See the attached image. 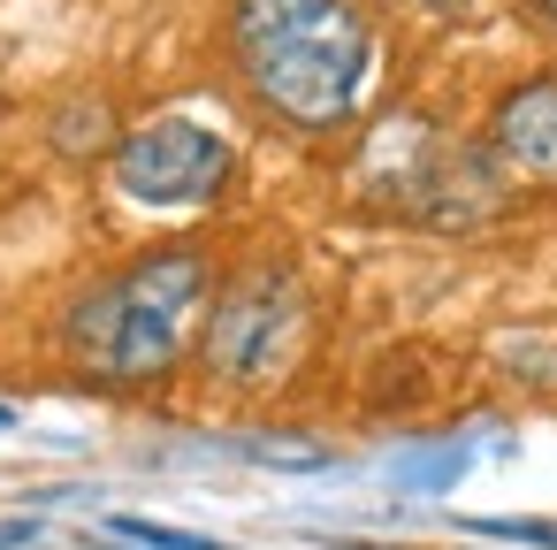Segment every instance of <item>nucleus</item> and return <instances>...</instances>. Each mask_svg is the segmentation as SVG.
<instances>
[{
  "label": "nucleus",
  "instance_id": "f257e3e1",
  "mask_svg": "<svg viewBox=\"0 0 557 550\" xmlns=\"http://www.w3.org/2000/svg\"><path fill=\"white\" fill-rule=\"evenodd\" d=\"M230 47L260 108H275L298 131L344 123L374 62V32L351 0H237Z\"/></svg>",
  "mask_w": 557,
  "mask_h": 550
},
{
  "label": "nucleus",
  "instance_id": "f03ea898",
  "mask_svg": "<svg viewBox=\"0 0 557 550\" xmlns=\"http://www.w3.org/2000/svg\"><path fill=\"white\" fill-rule=\"evenodd\" d=\"M207 298H214L207 253H191V245L146 253L123 276H108L100 291H85L70 306V329L62 337H70V352L92 375H108V382H153V375H169L184 359Z\"/></svg>",
  "mask_w": 557,
  "mask_h": 550
},
{
  "label": "nucleus",
  "instance_id": "7ed1b4c3",
  "mask_svg": "<svg viewBox=\"0 0 557 550\" xmlns=\"http://www.w3.org/2000/svg\"><path fill=\"white\" fill-rule=\"evenodd\" d=\"M298 329H306V306L290 268H245L207 314V367L230 382H260L290 359Z\"/></svg>",
  "mask_w": 557,
  "mask_h": 550
},
{
  "label": "nucleus",
  "instance_id": "20e7f679",
  "mask_svg": "<svg viewBox=\"0 0 557 550\" xmlns=\"http://www.w3.org/2000/svg\"><path fill=\"white\" fill-rule=\"evenodd\" d=\"M115 184L138 207H199L230 184V138L191 115H161L115 146Z\"/></svg>",
  "mask_w": 557,
  "mask_h": 550
},
{
  "label": "nucleus",
  "instance_id": "39448f33",
  "mask_svg": "<svg viewBox=\"0 0 557 550\" xmlns=\"http://www.w3.org/2000/svg\"><path fill=\"white\" fill-rule=\"evenodd\" d=\"M488 161L519 176H557V77H534L496 100L488 115Z\"/></svg>",
  "mask_w": 557,
  "mask_h": 550
},
{
  "label": "nucleus",
  "instance_id": "423d86ee",
  "mask_svg": "<svg viewBox=\"0 0 557 550\" xmlns=\"http://www.w3.org/2000/svg\"><path fill=\"white\" fill-rule=\"evenodd\" d=\"M115 535H123V542H153V550H214V542H199V535H161V527H146V520H115Z\"/></svg>",
  "mask_w": 557,
  "mask_h": 550
},
{
  "label": "nucleus",
  "instance_id": "0eeeda50",
  "mask_svg": "<svg viewBox=\"0 0 557 550\" xmlns=\"http://www.w3.org/2000/svg\"><path fill=\"white\" fill-rule=\"evenodd\" d=\"M32 535V520H9V527H0V550H9V542H24Z\"/></svg>",
  "mask_w": 557,
  "mask_h": 550
},
{
  "label": "nucleus",
  "instance_id": "6e6552de",
  "mask_svg": "<svg viewBox=\"0 0 557 550\" xmlns=\"http://www.w3.org/2000/svg\"><path fill=\"white\" fill-rule=\"evenodd\" d=\"M412 9H428V16H450V9H466V0H412Z\"/></svg>",
  "mask_w": 557,
  "mask_h": 550
},
{
  "label": "nucleus",
  "instance_id": "1a4fd4ad",
  "mask_svg": "<svg viewBox=\"0 0 557 550\" xmlns=\"http://www.w3.org/2000/svg\"><path fill=\"white\" fill-rule=\"evenodd\" d=\"M542 16H549V24H557V0H542Z\"/></svg>",
  "mask_w": 557,
  "mask_h": 550
}]
</instances>
